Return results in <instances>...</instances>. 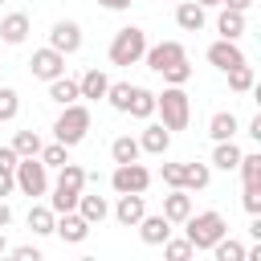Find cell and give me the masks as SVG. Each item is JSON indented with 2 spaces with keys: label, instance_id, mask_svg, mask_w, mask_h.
Masks as SVG:
<instances>
[{
  "label": "cell",
  "instance_id": "52a82bcc",
  "mask_svg": "<svg viewBox=\"0 0 261 261\" xmlns=\"http://www.w3.org/2000/svg\"><path fill=\"white\" fill-rule=\"evenodd\" d=\"M184 57H188V49H184L179 41H159V45H147V53H143L147 69H155V73L171 69V65H175V61H184Z\"/></svg>",
  "mask_w": 261,
  "mask_h": 261
},
{
  "label": "cell",
  "instance_id": "30bf717a",
  "mask_svg": "<svg viewBox=\"0 0 261 261\" xmlns=\"http://www.w3.org/2000/svg\"><path fill=\"white\" fill-rule=\"evenodd\" d=\"M49 49H57V53H77L82 49V24L77 20H57L53 29H49Z\"/></svg>",
  "mask_w": 261,
  "mask_h": 261
},
{
  "label": "cell",
  "instance_id": "7c38bea8",
  "mask_svg": "<svg viewBox=\"0 0 261 261\" xmlns=\"http://www.w3.org/2000/svg\"><path fill=\"white\" fill-rule=\"evenodd\" d=\"M192 212H196V208H192V192H188V188H171V192L163 196V216H167L171 224H184Z\"/></svg>",
  "mask_w": 261,
  "mask_h": 261
},
{
  "label": "cell",
  "instance_id": "c3c4849f",
  "mask_svg": "<svg viewBox=\"0 0 261 261\" xmlns=\"http://www.w3.org/2000/svg\"><path fill=\"white\" fill-rule=\"evenodd\" d=\"M0 4H4V0H0Z\"/></svg>",
  "mask_w": 261,
  "mask_h": 261
},
{
  "label": "cell",
  "instance_id": "ac0fdd59",
  "mask_svg": "<svg viewBox=\"0 0 261 261\" xmlns=\"http://www.w3.org/2000/svg\"><path fill=\"white\" fill-rule=\"evenodd\" d=\"M106 86H110V77L94 65V69H86L82 77H77V94L82 98H90V102H98V98H106Z\"/></svg>",
  "mask_w": 261,
  "mask_h": 261
},
{
  "label": "cell",
  "instance_id": "ee69618b",
  "mask_svg": "<svg viewBox=\"0 0 261 261\" xmlns=\"http://www.w3.org/2000/svg\"><path fill=\"white\" fill-rule=\"evenodd\" d=\"M12 224V208H8V200H0V228H8Z\"/></svg>",
  "mask_w": 261,
  "mask_h": 261
},
{
  "label": "cell",
  "instance_id": "ffe728a7",
  "mask_svg": "<svg viewBox=\"0 0 261 261\" xmlns=\"http://www.w3.org/2000/svg\"><path fill=\"white\" fill-rule=\"evenodd\" d=\"M237 130H241V122H237L232 110H216V114L208 118V135H212L216 143H220V139H232Z\"/></svg>",
  "mask_w": 261,
  "mask_h": 261
},
{
  "label": "cell",
  "instance_id": "4dcf8cb0",
  "mask_svg": "<svg viewBox=\"0 0 261 261\" xmlns=\"http://www.w3.org/2000/svg\"><path fill=\"white\" fill-rule=\"evenodd\" d=\"M12 151L16 155H41V135L37 130H16L12 135Z\"/></svg>",
  "mask_w": 261,
  "mask_h": 261
},
{
  "label": "cell",
  "instance_id": "8d00e7d4",
  "mask_svg": "<svg viewBox=\"0 0 261 261\" xmlns=\"http://www.w3.org/2000/svg\"><path fill=\"white\" fill-rule=\"evenodd\" d=\"M159 175H163V184H167V188H179V179H184V163H163V171H159Z\"/></svg>",
  "mask_w": 261,
  "mask_h": 261
},
{
  "label": "cell",
  "instance_id": "7a4b0ae2",
  "mask_svg": "<svg viewBox=\"0 0 261 261\" xmlns=\"http://www.w3.org/2000/svg\"><path fill=\"white\" fill-rule=\"evenodd\" d=\"M184 224H188V245H192L196 253L212 249V245H216V241H220V237L228 232L224 216H220V212H212V208H208V212H192V216H188Z\"/></svg>",
  "mask_w": 261,
  "mask_h": 261
},
{
  "label": "cell",
  "instance_id": "836d02e7",
  "mask_svg": "<svg viewBox=\"0 0 261 261\" xmlns=\"http://www.w3.org/2000/svg\"><path fill=\"white\" fill-rule=\"evenodd\" d=\"M45 167H61L65 159H69V147L65 143H49V147H41V155H37Z\"/></svg>",
  "mask_w": 261,
  "mask_h": 261
},
{
  "label": "cell",
  "instance_id": "9c48e42d",
  "mask_svg": "<svg viewBox=\"0 0 261 261\" xmlns=\"http://www.w3.org/2000/svg\"><path fill=\"white\" fill-rule=\"evenodd\" d=\"M29 69H33V77H41V82H53V77H61L65 73V53H57V49H37L33 57H29Z\"/></svg>",
  "mask_w": 261,
  "mask_h": 261
},
{
  "label": "cell",
  "instance_id": "5b68a950",
  "mask_svg": "<svg viewBox=\"0 0 261 261\" xmlns=\"http://www.w3.org/2000/svg\"><path fill=\"white\" fill-rule=\"evenodd\" d=\"M12 175H16V188L24 196H45L49 192V167L37 155H20L16 167H12Z\"/></svg>",
  "mask_w": 261,
  "mask_h": 261
},
{
  "label": "cell",
  "instance_id": "d4e9b609",
  "mask_svg": "<svg viewBox=\"0 0 261 261\" xmlns=\"http://www.w3.org/2000/svg\"><path fill=\"white\" fill-rule=\"evenodd\" d=\"M208 179H212L208 163H184V179H179V188H188V192H204Z\"/></svg>",
  "mask_w": 261,
  "mask_h": 261
},
{
  "label": "cell",
  "instance_id": "277c9868",
  "mask_svg": "<svg viewBox=\"0 0 261 261\" xmlns=\"http://www.w3.org/2000/svg\"><path fill=\"white\" fill-rule=\"evenodd\" d=\"M143 53H147V33L139 24H126V29L114 33V41H110V65H139Z\"/></svg>",
  "mask_w": 261,
  "mask_h": 261
},
{
  "label": "cell",
  "instance_id": "1f68e13d",
  "mask_svg": "<svg viewBox=\"0 0 261 261\" xmlns=\"http://www.w3.org/2000/svg\"><path fill=\"white\" fill-rule=\"evenodd\" d=\"M20 114V94L12 86H0V122H12Z\"/></svg>",
  "mask_w": 261,
  "mask_h": 261
},
{
  "label": "cell",
  "instance_id": "8992f818",
  "mask_svg": "<svg viewBox=\"0 0 261 261\" xmlns=\"http://www.w3.org/2000/svg\"><path fill=\"white\" fill-rule=\"evenodd\" d=\"M110 188L122 196V192H147L151 188V171L139 163V159H130V163H114V171H110Z\"/></svg>",
  "mask_w": 261,
  "mask_h": 261
},
{
  "label": "cell",
  "instance_id": "2e32d148",
  "mask_svg": "<svg viewBox=\"0 0 261 261\" xmlns=\"http://www.w3.org/2000/svg\"><path fill=\"white\" fill-rule=\"evenodd\" d=\"M135 228H139L143 245H163V241L171 237V220H167L163 212H159V216H147V212H143V220H139Z\"/></svg>",
  "mask_w": 261,
  "mask_h": 261
},
{
  "label": "cell",
  "instance_id": "6da1fadb",
  "mask_svg": "<svg viewBox=\"0 0 261 261\" xmlns=\"http://www.w3.org/2000/svg\"><path fill=\"white\" fill-rule=\"evenodd\" d=\"M155 110L163 114L167 130H188L192 122V98L184 94V86H163V94H155Z\"/></svg>",
  "mask_w": 261,
  "mask_h": 261
},
{
  "label": "cell",
  "instance_id": "4fadbf2b",
  "mask_svg": "<svg viewBox=\"0 0 261 261\" xmlns=\"http://www.w3.org/2000/svg\"><path fill=\"white\" fill-rule=\"evenodd\" d=\"M208 61H212L216 69H232V65H241V61H245V53H241V45H237V41L220 37V41H212V45H208Z\"/></svg>",
  "mask_w": 261,
  "mask_h": 261
},
{
  "label": "cell",
  "instance_id": "603a6c76",
  "mask_svg": "<svg viewBox=\"0 0 261 261\" xmlns=\"http://www.w3.org/2000/svg\"><path fill=\"white\" fill-rule=\"evenodd\" d=\"M49 98H53L57 106L77 102V98H82V94H77V77H65V73H61V77H53V82H49Z\"/></svg>",
  "mask_w": 261,
  "mask_h": 261
},
{
  "label": "cell",
  "instance_id": "d590c367",
  "mask_svg": "<svg viewBox=\"0 0 261 261\" xmlns=\"http://www.w3.org/2000/svg\"><path fill=\"white\" fill-rule=\"evenodd\" d=\"M188 77H192V65H188V57H184V61H175L171 69H163V82H167V86H184Z\"/></svg>",
  "mask_w": 261,
  "mask_h": 261
},
{
  "label": "cell",
  "instance_id": "d6a6232c",
  "mask_svg": "<svg viewBox=\"0 0 261 261\" xmlns=\"http://www.w3.org/2000/svg\"><path fill=\"white\" fill-rule=\"evenodd\" d=\"M106 102H110L114 110H122V114H126V102H130V82H110V86H106Z\"/></svg>",
  "mask_w": 261,
  "mask_h": 261
},
{
  "label": "cell",
  "instance_id": "d6986e66",
  "mask_svg": "<svg viewBox=\"0 0 261 261\" xmlns=\"http://www.w3.org/2000/svg\"><path fill=\"white\" fill-rule=\"evenodd\" d=\"M126 114L147 122V118L155 114V94H151L147 86H130V102H126Z\"/></svg>",
  "mask_w": 261,
  "mask_h": 261
},
{
  "label": "cell",
  "instance_id": "b9f144b4",
  "mask_svg": "<svg viewBox=\"0 0 261 261\" xmlns=\"http://www.w3.org/2000/svg\"><path fill=\"white\" fill-rule=\"evenodd\" d=\"M98 4H102V8H110V12H122V8H130L135 0H98Z\"/></svg>",
  "mask_w": 261,
  "mask_h": 261
},
{
  "label": "cell",
  "instance_id": "7402d4cb",
  "mask_svg": "<svg viewBox=\"0 0 261 261\" xmlns=\"http://www.w3.org/2000/svg\"><path fill=\"white\" fill-rule=\"evenodd\" d=\"M77 212L90 220V224H102L106 216H110V204H106V196H77Z\"/></svg>",
  "mask_w": 261,
  "mask_h": 261
},
{
  "label": "cell",
  "instance_id": "ab89813d",
  "mask_svg": "<svg viewBox=\"0 0 261 261\" xmlns=\"http://www.w3.org/2000/svg\"><path fill=\"white\" fill-rule=\"evenodd\" d=\"M12 188H16V175H12L8 167H0V200H4V196H12Z\"/></svg>",
  "mask_w": 261,
  "mask_h": 261
},
{
  "label": "cell",
  "instance_id": "44dd1931",
  "mask_svg": "<svg viewBox=\"0 0 261 261\" xmlns=\"http://www.w3.org/2000/svg\"><path fill=\"white\" fill-rule=\"evenodd\" d=\"M241 155H245V151H241L232 139H220V143H216V151H212V167H220V171H237Z\"/></svg>",
  "mask_w": 261,
  "mask_h": 261
},
{
  "label": "cell",
  "instance_id": "cb8c5ba5",
  "mask_svg": "<svg viewBox=\"0 0 261 261\" xmlns=\"http://www.w3.org/2000/svg\"><path fill=\"white\" fill-rule=\"evenodd\" d=\"M216 33H220V37H228V41H237V37L245 33V12H237V8H224V12L216 16Z\"/></svg>",
  "mask_w": 261,
  "mask_h": 261
},
{
  "label": "cell",
  "instance_id": "bcb514c9",
  "mask_svg": "<svg viewBox=\"0 0 261 261\" xmlns=\"http://www.w3.org/2000/svg\"><path fill=\"white\" fill-rule=\"evenodd\" d=\"M8 253V237H4V228H0V257Z\"/></svg>",
  "mask_w": 261,
  "mask_h": 261
},
{
  "label": "cell",
  "instance_id": "484cf974",
  "mask_svg": "<svg viewBox=\"0 0 261 261\" xmlns=\"http://www.w3.org/2000/svg\"><path fill=\"white\" fill-rule=\"evenodd\" d=\"M53 220H57V212H53L49 204H33V208H29V228H33L37 237H49V232H53Z\"/></svg>",
  "mask_w": 261,
  "mask_h": 261
},
{
  "label": "cell",
  "instance_id": "3957f363",
  "mask_svg": "<svg viewBox=\"0 0 261 261\" xmlns=\"http://www.w3.org/2000/svg\"><path fill=\"white\" fill-rule=\"evenodd\" d=\"M53 135H57V143H65V147H77V143L90 135V106H82V102L61 106V114H57V122H53Z\"/></svg>",
  "mask_w": 261,
  "mask_h": 261
},
{
  "label": "cell",
  "instance_id": "f1b7e54d",
  "mask_svg": "<svg viewBox=\"0 0 261 261\" xmlns=\"http://www.w3.org/2000/svg\"><path fill=\"white\" fill-rule=\"evenodd\" d=\"M237 171H241L245 188H261V151H249V155H241Z\"/></svg>",
  "mask_w": 261,
  "mask_h": 261
},
{
  "label": "cell",
  "instance_id": "7dc6e473",
  "mask_svg": "<svg viewBox=\"0 0 261 261\" xmlns=\"http://www.w3.org/2000/svg\"><path fill=\"white\" fill-rule=\"evenodd\" d=\"M196 4H200V8H216L220 0H196Z\"/></svg>",
  "mask_w": 261,
  "mask_h": 261
},
{
  "label": "cell",
  "instance_id": "7bdbcfd3",
  "mask_svg": "<svg viewBox=\"0 0 261 261\" xmlns=\"http://www.w3.org/2000/svg\"><path fill=\"white\" fill-rule=\"evenodd\" d=\"M245 135H249V139H261V114L249 118V130H245Z\"/></svg>",
  "mask_w": 261,
  "mask_h": 261
},
{
  "label": "cell",
  "instance_id": "5bb4252c",
  "mask_svg": "<svg viewBox=\"0 0 261 261\" xmlns=\"http://www.w3.org/2000/svg\"><path fill=\"white\" fill-rule=\"evenodd\" d=\"M29 29H33L29 12H8V16L0 20V45H20V41L29 37Z\"/></svg>",
  "mask_w": 261,
  "mask_h": 261
},
{
  "label": "cell",
  "instance_id": "f35d334b",
  "mask_svg": "<svg viewBox=\"0 0 261 261\" xmlns=\"http://www.w3.org/2000/svg\"><path fill=\"white\" fill-rule=\"evenodd\" d=\"M12 257H16V261H41V249H37V245H16Z\"/></svg>",
  "mask_w": 261,
  "mask_h": 261
},
{
  "label": "cell",
  "instance_id": "f6af8a7d",
  "mask_svg": "<svg viewBox=\"0 0 261 261\" xmlns=\"http://www.w3.org/2000/svg\"><path fill=\"white\" fill-rule=\"evenodd\" d=\"M220 4H224V8H237V12H245L253 0H220Z\"/></svg>",
  "mask_w": 261,
  "mask_h": 261
},
{
  "label": "cell",
  "instance_id": "83f0119b",
  "mask_svg": "<svg viewBox=\"0 0 261 261\" xmlns=\"http://www.w3.org/2000/svg\"><path fill=\"white\" fill-rule=\"evenodd\" d=\"M143 155V147H139V139H130V135H118L114 143H110V159L114 163H130V159H139Z\"/></svg>",
  "mask_w": 261,
  "mask_h": 261
},
{
  "label": "cell",
  "instance_id": "ba28073f",
  "mask_svg": "<svg viewBox=\"0 0 261 261\" xmlns=\"http://www.w3.org/2000/svg\"><path fill=\"white\" fill-rule=\"evenodd\" d=\"M90 228H94V224H90L77 208H73V212H57V220H53V232H57L65 245H82V241L90 237Z\"/></svg>",
  "mask_w": 261,
  "mask_h": 261
},
{
  "label": "cell",
  "instance_id": "4316f807",
  "mask_svg": "<svg viewBox=\"0 0 261 261\" xmlns=\"http://www.w3.org/2000/svg\"><path fill=\"white\" fill-rule=\"evenodd\" d=\"M224 73H228V90H237V94H249L253 82H257V73H253L249 61H241V65H232V69H224Z\"/></svg>",
  "mask_w": 261,
  "mask_h": 261
},
{
  "label": "cell",
  "instance_id": "60d3db41",
  "mask_svg": "<svg viewBox=\"0 0 261 261\" xmlns=\"http://www.w3.org/2000/svg\"><path fill=\"white\" fill-rule=\"evenodd\" d=\"M16 159H20V155L12 151V143H8V147H0V167H8V171H12V167H16Z\"/></svg>",
  "mask_w": 261,
  "mask_h": 261
},
{
  "label": "cell",
  "instance_id": "f546056e",
  "mask_svg": "<svg viewBox=\"0 0 261 261\" xmlns=\"http://www.w3.org/2000/svg\"><path fill=\"white\" fill-rule=\"evenodd\" d=\"M212 253H216V261H245V245H241V241H232L228 232L212 245Z\"/></svg>",
  "mask_w": 261,
  "mask_h": 261
},
{
  "label": "cell",
  "instance_id": "9a60e30c",
  "mask_svg": "<svg viewBox=\"0 0 261 261\" xmlns=\"http://www.w3.org/2000/svg\"><path fill=\"white\" fill-rule=\"evenodd\" d=\"M139 147H143L147 155H167V147H171V130H167L163 122H147L143 135H139Z\"/></svg>",
  "mask_w": 261,
  "mask_h": 261
},
{
  "label": "cell",
  "instance_id": "74e56055",
  "mask_svg": "<svg viewBox=\"0 0 261 261\" xmlns=\"http://www.w3.org/2000/svg\"><path fill=\"white\" fill-rule=\"evenodd\" d=\"M241 204H245V212H249V216H257V212H261V188H245Z\"/></svg>",
  "mask_w": 261,
  "mask_h": 261
},
{
  "label": "cell",
  "instance_id": "e0dca14e",
  "mask_svg": "<svg viewBox=\"0 0 261 261\" xmlns=\"http://www.w3.org/2000/svg\"><path fill=\"white\" fill-rule=\"evenodd\" d=\"M208 20V8H200L196 0H175V24L188 29V33H200Z\"/></svg>",
  "mask_w": 261,
  "mask_h": 261
},
{
  "label": "cell",
  "instance_id": "8fae6325",
  "mask_svg": "<svg viewBox=\"0 0 261 261\" xmlns=\"http://www.w3.org/2000/svg\"><path fill=\"white\" fill-rule=\"evenodd\" d=\"M143 212H147L143 192H122V196H118V204H114V220H118L122 228H135V224L143 220Z\"/></svg>",
  "mask_w": 261,
  "mask_h": 261
},
{
  "label": "cell",
  "instance_id": "e575fe53",
  "mask_svg": "<svg viewBox=\"0 0 261 261\" xmlns=\"http://www.w3.org/2000/svg\"><path fill=\"white\" fill-rule=\"evenodd\" d=\"M192 253H196V249L188 245V237H184V241H171V237L163 241V257H167V261H188Z\"/></svg>",
  "mask_w": 261,
  "mask_h": 261
}]
</instances>
